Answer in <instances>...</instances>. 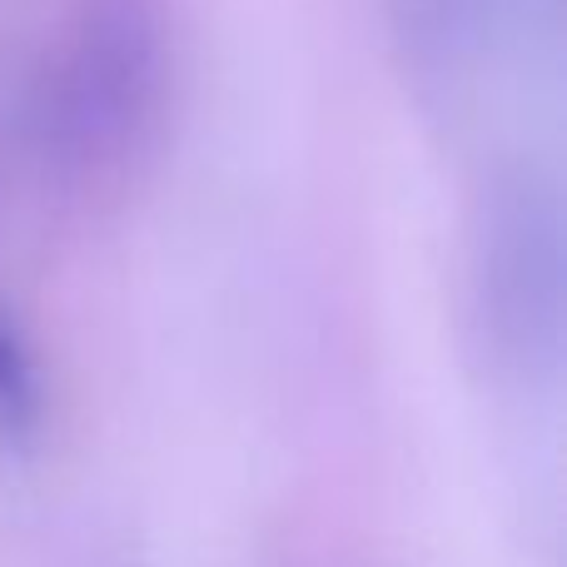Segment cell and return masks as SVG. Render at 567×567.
I'll return each instance as SVG.
<instances>
[{"label": "cell", "instance_id": "6da1fadb", "mask_svg": "<svg viewBox=\"0 0 567 567\" xmlns=\"http://www.w3.org/2000/svg\"><path fill=\"white\" fill-rule=\"evenodd\" d=\"M175 40L165 0H75L35 95L40 155L70 189L120 185L155 150Z\"/></svg>", "mask_w": 567, "mask_h": 567}, {"label": "cell", "instance_id": "7a4b0ae2", "mask_svg": "<svg viewBox=\"0 0 567 567\" xmlns=\"http://www.w3.org/2000/svg\"><path fill=\"white\" fill-rule=\"evenodd\" d=\"M473 303L508 359H548L563 329V205L538 169H508L478 195L468 235Z\"/></svg>", "mask_w": 567, "mask_h": 567}, {"label": "cell", "instance_id": "3957f363", "mask_svg": "<svg viewBox=\"0 0 567 567\" xmlns=\"http://www.w3.org/2000/svg\"><path fill=\"white\" fill-rule=\"evenodd\" d=\"M498 0H393L403 65L429 80H458L478 65Z\"/></svg>", "mask_w": 567, "mask_h": 567}]
</instances>
